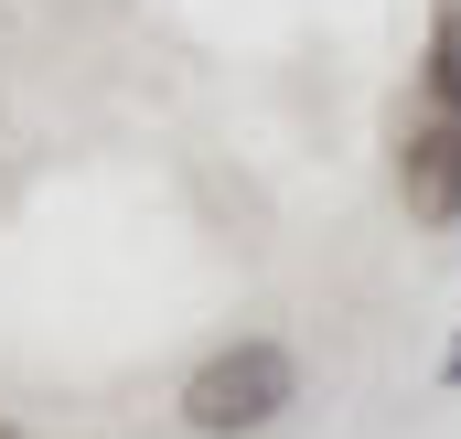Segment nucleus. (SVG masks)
I'll return each mask as SVG.
<instances>
[{
    "mask_svg": "<svg viewBox=\"0 0 461 439\" xmlns=\"http://www.w3.org/2000/svg\"><path fill=\"white\" fill-rule=\"evenodd\" d=\"M440 386H461V332H451V354H440Z\"/></svg>",
    "mask_w": 461,
    "mask_h": 439,
    "instance_id": "20e7f679",
    "label": "nucleus"
},
{
    "mask_svg": "<svg viewBox=\"0 0 461 439\" xmlns=\"http://www.w3.org/2000/svg\"><path fill=\"white\" fill-rule=\"evenodd\" d=\"M0 439H32V429H22V418H0Z\"/></svg>",
    "mask_w": 461,
    "mask_h": 439,
    "instance_id": "39448f33",
    "label": "nucleus"
},
{
    "mask_svg": "<svg viewBox=\"0 0 461 439\" xmlns=\"http://www.w3.org/2000/svg\"><path fill=\"white\" fill-rule=\"evenodd\" d=\"M397 193H408L419 225H461V118L408 108V129H397Z\"/></svg>",
    "mask_w": 461,
    "mask_h": 439,
    "instance_id": "f03ea898",
    "label": "nucleus"
},
{
    "mask_svg": "<svg viewBox=\"0 0 461 439\" xmlns=\"http://www.w3.org/2000/svg\"><path fill=\"white\" fill-rule=\"evenodd\" d=\"M419 108L461 118V0H440V22H429V65H419Z\"/></svg>",
    "mask_w": 461,
    "mask_h": 439,
    "instance_id": "7ed1b4c3",
    "label": "nucleus"
},
{
    "mask_svg": "<svg viewBox=\"0 0 461 439\" xmlns=\"http://www.w3.org/2000/svg\"><path fill=\"white\" fill-rule=\"evenodd\" d=\"M290 408H301V354L268 343V332H247V343L204 354L183 375V429L194 439H258V429H279Z\"/></svg>",
    "mask_w": 461,
    "mask_h": 439,
    "instance_id": "f257e3e1",
    "label": "nucleus"
}]
</instances>
